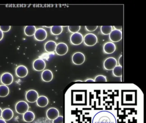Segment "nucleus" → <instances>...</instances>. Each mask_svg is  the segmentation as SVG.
Returning a JSON list of instances; mask_svg holds the SVG:
<instances>
[{
  "mask_svg": "<svg viewBox=\"0 0 146 123\" xmlns=\"http://www.w3.org/2000/svg\"><path fill=\"white\" fill-rule=\"evenodd\" d=\"M33 123H52L50 120L46 118H40L38 119Z\"/></svg>",
  "mask_w": 146,
  "mask_h": 123,
  "instance_id": "cd10ccee",
  "label": "nucleus"
},
{
  "mask_svg": "<svg viewBox=\"0 0 146 123\" xmlns=\"http://www.w3.org/2000/svg\"><path fill=\"white\" fill-rule=\"evenodd\" d=\"M35 38L37 41H43L46 38L47 32L45 29L43 28H38L36 31Z\"/></svg>",
  "mask_w": 146,
  "mask_h": 123,
  "instance_id": "6e6552de",
  "label": "nucleus"
},
{
  "mask_svg": "<svg viewBox=\"0 0 146 123\" xmlns=\"http://www.w3.org/2000/svg\"><path fill=\"white\" fill-rule=\"evenodd\" d=\"M63 31V26H52L51 27V32L52 34L55 36L60 35Z\"/></svg>",
  "mask_w": 146,
  "mask_h": 123,
  "instance_id": "5701e85b",
  "label": "nucleus"
},
{
  "mask_svg": "<svg viewBox=\"0 0 146 123\" xmlns=\"http://www.w3.org/2000/svg\"><path fill=\"white\" fill-rule=\"evenodd\" d=\"M10 90L7 85H0V97H5L9 95Z\"/></svg>",
  "mask_w": 146,
  "mask_h": 123,
  "instance_id": "4be33fe9",
  "label": "nucleus"
},
{
  "mask_svg": "<svg viewBox=\"0 0 146 123\" xmlns=\"http://www.w3.org/2000/svg\"><path fill=\"white\" fill-rule=\"evenodd\" d=\"M52 123H64V117L63 116H59L53 120Z\"/></svg>",
  "mask_w": 146,
  "mask_h": 123,
  "instance_id": "c85d7f7f",
  "label": "nucleus"
},
{
  "mask_svg": "<svg viewBox=\"0 0 146 123\" xmlns=\"http://www.w3.org/2000/svg\"><path fill=\"white\" fill-rule=\"evenodd\" d=\"M39 97L38 92L35 90L28 91L25 95V97L27 101L31 103L36 102Z\"/></svg>",
  "mask_w": 146,
  "mask_h": 123,
  "instance_id": "39448f33",
  "label": "nucleus"
},
{
  "mask_svg": "<svg viewBox=\"0 0 146 123\" xmlns=\"http://www.w3.org/2000/svg\"><path fill=\"white\" fill-rule=\"evenodd\" d=\"M33 68L36 71H42L45 69L46 63L44 60L41 59H37L33 62Z\"/></svg>",
  "mask_w": 146,
  "mask_h": 123,
  "instance_id": "f8f14e48",
  "label": "nucleus"
},
{
  "mask_svg": "<svg viewBox=\"0 0 146 123\" xmlns=\"http://www.w3.org/2000/svg\"><path fill=\"white\" fill-rule=\"evenodd\" d=\"M57 44L54 41H49L45 44V49L48 53H52L55 50Z\"/></svg>",
  "mask_w": 146,
  "mask_h": 123,
  "instance_id": "a211bd4d",
  "label": "nucleus"
},
{
  "mask_svg": "<svg viewBox=\"0 0 146 123\" xmlns=\"http://www.w3.org/2000/svg\"><path fill=\"white\" fill-rule=\"evenodd\" d=\"M112 27L111 26H101V31L104 35H109L112 31Z\"/></svg>",
  "mask_w": 146,
  "mask_h": 123,
  "instance_id": "393cba45",
  "label": "nucleus"
},
{
  "mask_svg": "<svg viewBox=\"0 0 146 123\" xmlns=\"http://www.w3.org/2000/svg\"><path fill=\"white\" fill-rule=\"evenodd\" d=\"M85 56L81 52H76L72 56V62L76 65H82L85 61Z\"/></svg>",
  "mask_w": 146,
  "mask_h": 123,
  "instance_id": "423d86ee",
  "label": "nucleus"
},
{
  "mask_svg": "<svg viewBox=\"0 0 146 123\" xmlns=\"http://www.w3.org/2000/svg\"><path fill=\"white\" fill-rule=\"evenodd\" d=\"M84 43L88 46H93L97 43L98 38L93 33H88L85 35L83 39Z\"/></svg>",
  "mask_w": 146,
  "mask_h": 123,
  "instance_id": "7ed1b4c3",
  "label": "nucleus"
},
{
  "mask_svg": "<svg viewBox=\"0 0 146 123\" xmlns=\"http://www.w3.org/2000/svg\"><path fill=\"white\" fill-rule=\"evenodd\" d=\"M116 45L112 42H108L105 44L103 47V50L106 54H111L116 50Z\"/></svg>",
  "mask_w": 146,
  "mask_h": 123,
  "instance_id": "2eb2a0df",
  "label": "nucleus"
},
{
  "mask_svg": "<svg viewBox=\"0 0 146 123\" xmlns=\"http://www.w3.org/2000/svg\"><path fill=\"white\" fill-rule=\"evenodd\" d=\"M113 73L115 77H122L123 75V67L121 66L117 65L113 69Z\"/></svg>",
  "mask_w": 146,
  "mask_h": 123,
  "instance_id": "b1692460",
  "label": "nucleus"
},
{
  "mask_svg": "<svg viewBox=\"0 0 146 123\" xmlns=\"http://www.w3.org/2000/svg\"><path fill=\"white\" fill-rule=\"evenodd\" d=\"M0 123H7L5 120L3 119L0 118Z\"/></svg>",
  "mask_w": 146,
  "mask_h": 123,
  "instance_id": "c9c22d12",
  "label": "nucleus"
},
{
  "mask_svg": "<svg viewBox=\"0 0 146 123\" xmlns=\"http://www.w3.org/2000/svg\"><path fill=\"white\" fill-rule=\"evenodd\" d=\"M123 38V33L120 30H114L112 31L109 34V38L111 41L114 42H119Z\"/></svg>",
  "mask_w": 146,
  "mask_h": 123,
  "instance_id": "9b49d317",
  "label": "nucleus"
},
{
  "mask_svg": "<svg viewBox=\"0 0 146 123\" xmlns=\"http://www.w3.org/2000/svg\"><path fill=\"white\" fill-rule=\"evenodd\" d=\"M119 63L120 66H122L123 65V56H120L119 59Z\"/></svg>",
  "mask_w": 146,
  "mask_h": 123,
  "instance_id": "473e14b6",
  "label": "nucleus"
},
{
  "mask_svg": "<svg viewBox=\"0 0 146 123\" xmlns=\"http://www.w3.org/2000/svg\"><path fill=\"white\" fill-rule=\"evenodd\" d=\"M15 109L18 113L20 114H23L29 111V104L25 101H20L16 104Z\"/></svg>",
  "mask_w": 146,
  "mask_h": 123,
  "instance_id": "f03ea898",
  "label": "nucleus"
},
{
  "mask_svg": "<svg viewBox=\"0 0 146 123\" xmlns=\"http://www.w3.org/2000/svg\"><path fill=\"white\" fill-rule=\"evenodd\" d=\"M1 81L4 85H10L13 82V76L10 73H3L1 77Z\"/></svg>",
  "mask_w": 146,
  "mask_h": 123,
  "instance_id": "0eeeda50",
  "label": "nucleus"
},
{
  "mask_svg": "<svg viewBox=\"0 0 146 123\" xmlns=\"http://www.w3.org/2000/svg\"><path fill=\"white\" fill-rule=\"evenodd\" d=\"M11 26H0V30L3 32H7L11 30Z\"/></svg>",
  "mask_w": 146,
  "mask_h": 123,
  "instance_id": "c756f323",
  "label": "nucleus"
},
{
  "mask_svg": "<svg viewBox=\"0 0 146 123\" xmlns=\"http://www.w3.org/2000/svg\"><path fill=\"white\" fill-rule=\"evenodd\" d=\"M83 39V36L81 33L76 32L71 36L70 42L73 45H79L82 43Z\"/></svg>",
  "mask_w": 146,
  "mask_h": 123,
  "instance_id": "1a4fd4ad",
  "label": "nucleus"
},
{
  "mask_svg": "<svg viewBox=\"0 0 146 123\" xmlns=\"http://www.w3.org/2000/svg\"><path fill=\"white\" fill-rule=\"evenodd\" d=\"M14 113L13 111L10 108H5L2 110V115L1 117L4 120H10L13 118Z\"/></svg>",
  "mask_w": 146,
  "mask_h": 123,
  "instance_id": "dca6fc26",
  "label": "nucleus"
},
{
  "mask_svg": "<svg viewBox=\"0 0 146 123\" xmlns=\"http://www.w3.org/2000/svg\"><path fill=\"white\" fill-rule=\"evenodd\" d=\"M76 82H82V81H81V80H77Z\"/></svg>",
  "mask_w": 146,
  "mask_h": 123,
  "instance_id": "4c0bfd02",
  "label": "nucleus"
},
{
  "mask_svg": "<svg viewBox=\"0 0 146 123\" xmlns=\"http://www.w3.org/2000/svg\"><path fill=\"white\" fill-rule=\"evenodd\" d=\"M68 27V30L70 32L75 33L78 32L80 30L81 26H69Z\"/></svg>",
  "mask_w": 146,
  "mask_h": 123,
  "instance_id": "a878e982",
  "label": "nucleus"
},
{
  "mask_svg": "<svg viewBox=\"0 0 146 123\" xmlns=\"http://www.w3.org/2000/svg\"><path fill=\"white\" fill-rule=\"evenodd\" d=\"M113 27L115 28V30H121L123 29V26H114Z\"/></svg>",
  "mask_w": 146,
  "mask_h": 123,
  "instance_id": "2f4dec72",
  "label": "nucleus"
},
{
  "mask_svg": "<svg viewBox=\"0 0 146 123\" xmlns=\"http://www.w3.org/2000/svg\"><path fill=\"white\" fill-rule=\"evenodd\" d=\"M59 116V112L58 109L55 108H50L47 111V118L50 120H54L58 118Z\"/></svg>",
  "mask_w": 146,
  "mask_h": 123,
  "instance_id": "ddd939ff",
  "label": "nucleus"
},
{
  "mask_svg": "<svg viewBox=\"0 0 146 123\" xmlns=\"http://www.w3.org/2000/svg\"><path fill=\"white\" fill-rule=\"evenodd\" d=\"M117 65V60L113 57H109L105 60L104 62V67L108 71L112 70Z\"/></svg>",
  "mask_w": 146,
  "mask_h": 123,
  "instance_id": "20e7f679",
  "label": "nucleus"
},
{
  "mask_svg": "<svg viewBox=\"0 0 146 123\" xmlns=\"http://www.w3.org/2000/svg\"><path fill=\"white\" fill-rule=\"evenodd\" d=\"M29 71L25 66L20 65L16 68V73L17 76L20 78H23L28 75Z\"/></svg>",
  "mask_w": 146,
  "mask_h": 123,
  "instance_id": "4468645a",
  "label": "nucleus"
},
{
  "mask_svg": "<svg viewBox=\"0 0 146 123\" xmlns=\"http://www.w3.org/2000/svg\"><path fill=\"white\" fill-rule=\"evenodd\" d=\"M106 77L103 75H100L96 77L94 79V82H107Z\"/></svg>",
  "mask_w": 146,
  "mask_h": 123,
  "instance_id": "bb28decb",
  "label": "nucleus"
},
{
  "mask_svg": "<svg viewBox=\"0 0 146 123\" xmlns=\"http://www.w3.org/2000/svg\"><path fill=\"white\" fill-rule=\"evenodd\" d=\"M4 37V33L3 32L0 30V41H1Z\"/></svg>",
  "mask_w": 146,
  "mask_h": 123,
  "instance_id": "72a5a7b5",
  "label": "nucleus"
},
{
  "mask_svg": "<svg viewBox=\"0 0 146 123\" xmlns=\"http://www.w3.org/2000/svg\"><path fill=\"white\" fill-rule=\"evenodd\" d=\"M91 123H118L115 114L111 110H100L91 118Z\"/></svg>",
  "mask_w": 146,
  "mask_h": 123,
  "instance_id": "f257e3e1",
  "label": "nucleus"
},
{
  "mask_svg": "<svg viewBox=\"0 0 146 123\" xmlns=\"http://www.w3.org/2000/svg\"><path fill=\"white\" fill-rule=\"evenodd\" d=\"M42 79L45 82H49L52 81L53 78V74L52 71L49 70H45L42 72L41 75Z\"/></svg>",
  "mask_w": 146,
  "mask_h": 123,
  "instance_id": "f3484780",
  "label": "nucleus"
},
{
  "mask_svg": "<svg viewBox=\"0 0 146 123\" xmlns=\"http://www.w3.org/2000/svg\"><path fill=\"white\" fill-rule=\"evenodd\" d=\"M85 81L87 82H94V80L92 79H87Z\"/></svg>",
  "mask_w": 146,
  "mask_h": 123,
  "instance_id": "f704fd0d",
  "label": "nucleus"
},
{
  "mask_svg": "<svg viewBox=\"0 0 146 123\" xmlns=\"http://www.w3.org/2000/svg\"><path fill=\"white\" fill-rule=\"evenodd\" d=\"M2 110L1 108L0 107V118L1 117V115H2Z\"/></svg>",
  "mask_w": 146,
  "mask_h": 123,
  "instance_id": "e433bc0d",
  "label": "nucleus"
},
{
  "mask_svg": "<svg viewBox=\"0 0 146 123\" xmlns=\"http://www.w3.org/2000/svg\"><path fill=\"white\" fill-rule=\"evenodd\" d=\"M55 51L58 55H64L68 52V46L64 43H59L57 44Z\"/></svg>",
  "mask_w": 146,
  "mask_h": 123,
  "instance_id": "9d476101",
  "label": "nucleus"
},
{
  "mask_svg": "<svg viewBox=\"0 0 146 123\" xmlns=\"http://www.w3.org/2000/svg\"><path fill=\"white\" fill-rule=\"evenodd\" d=\"M97 26H86L85 28L87 30L90 32H93L96 30L97 29Z\"/></svg>",
  "mask_w": 146,
  "mask_h": 123,
  "instance_id": "7c9ffc66",
  "label": "nucleus"
},
{
  "mask_svg": "<svg viewBox=\"0 0 146 123\" xmlns=\"http://www.w3.org/2000/svg\"><path fill=\"white\" fill-rule=\"evenodd\" d=\"M35 114L32 111H28L24 114L23 119L25 122L30 123L34 121L35 119Z\"/></svg>",
  "mask_w": 146,
  "mask_h": 123,
  "instance_id": "aec40b11",
  "label": "nucleus"
},
{
  "mask_svg": "<svg viewBox=\"0 0 146 123\" xmlns=\"http://www.w3.org/2000/svg\"><path fill=\"white\" fill-rule=\"evenodd\" d=\"M36 102L38 106L44 107L46 106L48 104V99L45 96H40L38 97Z\"/></svg>",
  "mask_w": 146,
  "mask_h": 123,
  "instance_id": "6ab92c4d",
  "label": "nucleus"
},
{
  "mask_svg": "<svg viewBox=\"0 0 146 123\" xmlns=\"http://www.w3.org/2000/svg\"><path fill=\"white\" fill-rule=\"evenodd\" d=\"M36 30L35 26H27L25 28L24 32L26 36H31L35 35Z\"/></svg>",
  "mask_w": 146,
  "mask_h": 123,
  "instance_id": "412c9836",
  "label": "nucleus"
}]
</instances>
